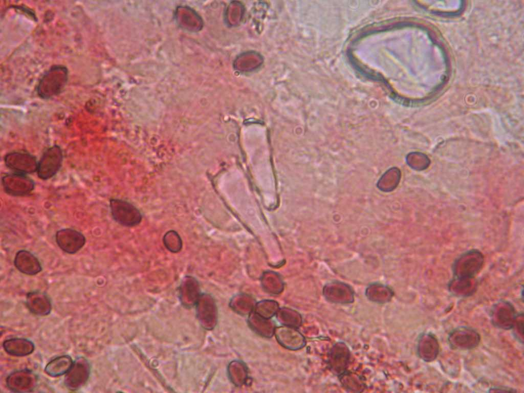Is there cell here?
<instances>
[{
    "label": "cell",
    "instance_id": "6da1fadb",
    "mask_svg": "<svg viewBox=\"0 0 524 393\" xmlns=\"http://www.w3.org/2000/svg\"><path fill=\"white\" fill-rule=\"evenodd\" d=\"M68 73L67 69L63 66H55L50 69L38 83V96L43 99H49L59 94L67 83Z\"/></svg>",
    "mask_w": 524,
    "mask_h": 393
},
{
    "label": "cell",
    "instance_id": "7a4b0ae2",
    "mask_svg": "<svg viewBox=\"0 0 524 393\" xmlns=\"http://www.w3.org/2000/svg\"><path fill=\"white\" fill-rule=\"evenodd\" d=\"M110 208L114 220L122 226L135 227L142 221V215L141 211L127 201L111 199L110 201Z\"/></svg>",
    "mask_w": 524,
    "mask_h": 393
},
{
    "label": "cell",
    "instance_id": "3957f363",
    "mask_svg": "<svg viewBox=\"0 0 524 393\" xmlns=\"http://www.w3.org/2000/svg\"><path fill=\"white\" fill-rule=\"evenodd\" d=\"M481 337L475 329L460 326L452 330L447 336L449 347L454 350L467 351L476 348L479 344Z\"/></svg>",
    "mask_w": 524,
    "mask_h": 393
},
{
    "label": "cell",
    "instance_id": "277c9868",
    "mask_svg": "<svg viewBox=\"0 0 524 393\" xmlns=\"http://www.w3.org/2000/svg\"><path fill=\"white\" fill-rule=\"evenodd\" d=\"M62 159V151L59 146L55 145L47 148L38 162V177L46 180L54 176L61 167Z\"/></svg>",
    "mask_w": 524,
    "mask_h": 393
},
{
    "label": "cell",
    "instance_id": "5b68a950",
    "mask_svg": "<svg viewBox=\"0 0 524 393\" xmlns=\"http://www.w3.org/2000/svg\"><path fill=\"white\" fill-rule=\"evenodd\" d=\"M37 382V375L27 368L15 370L6 378V387L13 392H31L36 388Z\"/></svg>",
    "mask_w": 524,
    "mask_h": 393
},
{
    "label": "cell",
    "instance_id": "8992f818",
    "mask_svg": "<svg viewBox=\"0 0 524 393\" xmlns=\"http://www.w3.org/2000/svg\"><path fill=\"white\" fill-rule=\"evenodd\" d=\"M91 366L89 361L83 357L74 360L73 365L65 375L64 383L68 389L75 391L82 387L89 379Z\"/></svg>",
    "mask_w": 524,
    "mask_h": 393
},
{
    "label": "cell",
    "instance_id": "52a82bcc",
    "mask_svg": "<svg viewBox=\"0 0 524 393\" xmlns=\"http://www.w3.org/2000/svg\"><path fill=\"white\" fill-rule=\"evenodd\" d=\"M517 313L511 302L505 300L498 301L491 310V323L494 327L499 329L511 330Z\"/></svg>",
    "mask_w": 524,
    "mask_h": 393
},
{
    "label": "cell",
    "instance_id": "ba28073f",
    "mask_svg": "<svg viewBox=\"0 0 524 393\" xmlns=\"http://www.w3.org/2000/svg\"><path fill=\"white\" fill-rule=\"evenodd\" d=\"M6 166L14 172L21 174L36 171L38 162L35 157L25 151H11L4 158Z\"/></svg>",
    "mask_w": 524,
    "mask_h": 393
},
{
    "label": "cell",
    "instance_id": "9c48e42d",
    "mask_svg": "<svg viewBox=\"0 0 524 393\" xmlns=\"http://www.w3.org/2000/svg\"><path fill=\"white\" fill-rule=\"evenodd\" d=\"M5 191L12 196L26 195L34 189V181L26 174L13 173L5 175L2 180Z\"/></svg>",
    "mask_w": 524,
    "mask_h": 393
},
{
    "label": "cell",
    "instance_id": "30bf717a",
    "mask_svg": "<svg viewBox=\"0 0 524 393\" xmlns=\"http://www.w3.org/2000/svg\"><path fill=\"white\" fill-rule=\"evenodd\" d=\"M55 240L59 248L70 254L78 252L86 243L85 237L81 232L71 228L58 230L55 234Z\"/></svg>",
    "mask_w": 524,
    "mask_h": 393
},
{
    "label": "cell",
    "instance_id": "8fae6325",
    "mask_svg": "<svg viewBox=\"0 0 524 393\" xmlns=\"http://www.w3.org/2000/svg\"><path fill=\"white\" fill-rule=\"evenodd\" d=\"M350 359V351L343 342L335 343L330 350L328 365L333 373L339 376L345 372Z\"/></svg>",
    "mask_w": 524,
    "mask_h": 393
},
{
    "label": "cell",
    "instance_id": "7c38bea8",
    "mask_svg": "<svg viewBox=\"0 0 524 393\" xmlns=\"http://www.w3.org/2000/svg\"><path fill=\"white\" fill-rule=\"evenodd\" d=\"M323 295L331 302L338 304H348L354 300V293L351 287L341 282H332L323 289Z\"/></svg>",
    "mask_w": 524,
    "mask_h": 393
},
{
    "label": "cell",
    "instance_id": "4fadbf2b",
    "mask_svg": "<svg viewBox=\"0 0 524 393\" xmlns=\"http://www.w3.org/2000/svg\"><path fill=\"white\" fill-rule=\"evenodd\" d=\"M440 344L435 335L431 332L422 333L419 337L417 346L418 357L426 362L436 360L440 353Z\"/></svg>",
    "mask_w": 524,
    "mask_h": 393
},
{
    "label": "cell",
    "instance_id": "5bb4252c",
    "mask_svg": "<svg viewBox=\"0 0 524 393\" xmlns=\"http://www.w3.org/2000/svg\"><path fill=\"white\" fill-rule=\"evenodd\" d=\"M26 305L32 314L39 316L48 315L52 308L48 295L40 291H32L27 294Z\"/></svg>",
    "mask_w": 524,
    "mask_h": 393
},
{
    "label": "cell",
    "instance_id": "9a60e30c",
    "mask_svg": "<svg viewBox=\"0 0 524 393\" xmlns=\"http://www.w3.org/2000/svg\"><path fill=\"white\" fill-rule=\"evenodd\" d=\"M14 264L18 271L29 276L35 275L42 269L38 259L26 250H20L16 253Z\"/></svg>",
    "mask_w": 524,
    "mask_h": 393
},
{
    "label": "cell",
    "instance_id": "2e32d148",
    "mask_svg": "<svg viewBox=\"0 0 524 393\" xmlns=\"http://www.w3.org/2000/svg\"><path fill=\"white\" fill-rule=\"evenodd\" d=\"M3 347L5 352L10 356L25 357L33 353L35 345L28 339L12 337L4 341Z\"/></svg>",
    "mask_w": 524,
    "mask_h": 393
},
{
    "label": "cell",
    "instance_id": "e0dca14e",
    "mask_svg": "<svg viewBox=\"0 0 524 393\" xmlns=\"http://www.w3.org/2000/svg\"><path fill=\"white\" fill-rule=\"evenodd\" d=\"M179 295L183 303L195 305L201 295L196 279L191 276H185L180 286Z\"/></svg>",
    "mask_w": 524,
    "mask_h": 393
},
{
    "label": "cell",
    "instance_id": "ac0fdd59",
    "mask_svg": "<svg viewBox=\"0 0 524 393\" xmlns=\"http://www.w3.org/2000/svg\"><path fill=\"white\" fill-rule=\"evenodd\" d=\"M73 362L74 360L68 355L58 356L47 363L44 370L47 375L51 377H59L69 372Z\"/></svg>",
    "mask_w": 524,
    "mask_h": 393
},
{
    "label": "cell",
    "instance_id": "d6986e66",
    "mask_svg": "<svg viewBox=\"0 0 524 393\" xmlns=\"http://www.w3.org/2000/svg\"><path fill=\"white\" fill-rule=\"evenodd\" d=\"M393 294L390 288L378 283L370 285L366 290V296L368 299L379 303H384L389 301Z\"/></svg>",
    "mask_w": 524,
    "mask_h": 393
},
{
    "label": "cell",
    "instance_id": "ffe728a7",
    "mask_svg": "<svg viewBox=\"0 0 524 393\" xmlns=\"http://www.w3.org/2000/svg\"><path fill=\"white\" fill-rule=\"evenodd\" d=\"M163 242L167 250L173 253H177L183 248V241L179 234L175 230H170L163 236Z\"/></svg>",
    "mask_w": 524,
    "mask_h": 393
},
{
    "label": "cell",
    "instance_id": "44dd1931",
    "mask_svg": "<svg viewBox=\"0 0 524 393\" xmlns=\"http://www.w3.org/2000/svg\"><path fill=\"white\" fill-rule=\"evenodd\" d=\"M339 377L342 386L350 391L360 392L364 389V384L362 380L352 373L345 372Z\"/></svg>",
    "mask_w": 524,
    "mask_h": 393
},
{
    "label": "cell",
    "instance_id": "7402d4cb",
    "mask_svg": "<svg viewBox=\"0 0 524 393\" xmlns=\"http://www.w3.org/2000/svg\"><path fill=\"white\" fill-rule=\"evenodd\" d=\"M523 312L517 313L511 330L515 338L522 344L523 343Z\"/></svg>",
    "mask_w": 524,
    "mask_h": 393
},
{
    "label": "cell",
    "instance_id": "603a6c76",
    "mask_svg": "<svg viewBox=\"0 0 524 393\" xmlns=\"http://www.w3.org/2000/svg\"><path fill=\"white\" fill-rule=\"evenodd\" d=\"M489 392H516V390L505 386H497L491 387L488 391Z\"/></svg>",
    "mask_w": 524,
    "mask_h": 393
}]
</instances>
